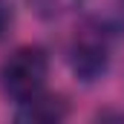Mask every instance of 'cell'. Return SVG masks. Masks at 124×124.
I'll return each instance as SVG.
<instances>
[{
	"label": "cell",
	"mask_w": 124,
	"mask_h": 124,
	"mask_svg": "<svg viewBox=\"0 0 124 124\" xmlns=\"http://www.w3.org/2000/svg\"><path fill=\"white\" fill-rule=\"evenodd\" d=\"M124 32V17H87L81 29L75 32L69 49H66V63L81 84H98L110 66H113V46Z\"/></svg>",
	"instance_id": "1"
},
{
	"label": "cell",
	"mask_w": 124,
	"mask_h": 124,
	"mask_svg": "<svg viewBox=\"0 0 124 124\" xmlns=\"http://www.w3.org/2000/svg\"><path fill=\"white\" fill-rule=\"evenodd\" d=\"M46 81H49V52L38 43L12 49L0 63V90L12 104L43 93Z\"/></svg>",
	"instance_id": "2"
},
{
	"label": "cell",
	"mask_w": 124,
	"mask_h": 124,
	"mask_svg": "<svg viewBox=\"0 0 124 124\" xmlns=\"http://www.w3.org/2000/svg\"><path fill=\"white\" fill-rule=\"evenodd\" d=\"M66 116H69V101L49 90L32 95L26 101H17L15 113H12V118L20 124H58Z\"/></svg>",
	"instance_id": "3"
},
{
	"label": "cell",
	"mask_w": 124,
	"mask_h": 124,
	"mask_svg": "<svg viewBox=\"0 0 124 124\" xmlns=\"http://www.w3.org/2000/svg\"><path fill=\"white\" fill-rule=\"evenodd\" d=\"M26 3L40 20H61L66 15L78 12L87 0H26Z\"/></svg>",
	"instance_id": "4"
},
{
	"label": "cell",
	"mask_w": 124,
	"mask_h": 124,
	"mask_svg": "<svg viewBox=\"0 0 124 124\" xmlns=\"http://www.w3.org/2000/svg\"><path fill=\"white\" fill-rule=\"evenodd\" d=\"M15 29V6L12 0H0V40H6Z\"/></svg>",
	"instance_id": "5"
},
{
	"label": "cell",
	"mask_w": 124,
	"mask_h": 124,
	"mask_svg": "<svg viewBox=\"0 0 124 124\" xmlns=\"http://www.w3.org/2000/svg\"><path fill=\"white\" fill-rule=\"evenodd\" d=\"M116 3H118V15L124 17V0H116Z\"/></svg>",
	"instance_id": "6"
}]
</instances>
